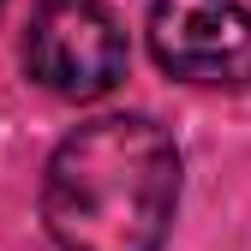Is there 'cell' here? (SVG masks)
Wrapping results in <instances>:
<instances>
[{
	"mask_svg": "<svg viewBox=\"0 0 251 251\" xmlns=\"http://www.w3.org/2000/svg\"><path fill=\"white\" fill-rule=\"evenodd\" d=\"M179 203V155L138 114L90 120L54 150L42 222L60 251H155Z\"/></svg>",
	"mask_w": 251,
	"mask_h": 251,
	"instance_id": "1",
	"label": "cell"
},
{
	"mask_svg": "<svg viewBox=\"0 0 251 251\" xmlns=\"http://www.w3.org/2000/svg\"><path fill=\"white\" fill-rule=\"evenodd\" d=\"M24 66L54 96L90 102L126 78V36L102 0H42L24 30Z\"/></svg>",
	"mask_w": 251,
	"mask_h": 251,
	"instance_id": "2",
	"label": "cell"
},
{
	"mask_svg": "<svg viewBox=\"0 0 251 251\" xmlns=\"http://www.w3.org/2000/svg\"><path fill=\"white\" fill-rule=\"evenodd\" d=\"M150 48L162 72L185 84H215V90L251 84V12L239 0H155Z\"/></svg>",
	"mask_w": 251,
	"mask_h": 251,
	"instance_id": "3",
	"label": "cell"
},
{
	"mask_svg": "<svg viewBox=\"0 0 251 251\" xmlns=\"http://www.w3.org/2000/svg\"><path fill=\"white\" fill-rule=\"evenodd\" d=\"M0 6H6V0H0Z\"/></svg>",
	"mask_w": 251,
	"mask_h": 251,
	"instance_id": "4",
	"label": "cell"
}]
</instances>
